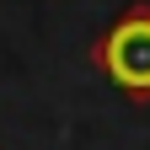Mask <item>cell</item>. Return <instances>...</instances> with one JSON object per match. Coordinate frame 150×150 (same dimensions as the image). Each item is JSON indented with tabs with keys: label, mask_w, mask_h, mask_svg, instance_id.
I'll use <instances>...</instances> for the list:
<instances>
[{
	"label": "cell",
	"mask_w": 150,
	"mask_h": 150,
	"mask_svg": "<svg viewBox=\"0 0 150 150\" xmlns=\"http://www.w3.org/2000/svg\"><path fill=\"white\" fill-rule=\"evenodd\" d=\"M91 59H97V70L123 91V97H134V102L150 97V6L145 0L129 6L118 22L97 38Z\"/></svg>",
	"instance_id": "6da1fadb"
}]
</instances>
